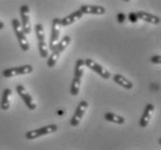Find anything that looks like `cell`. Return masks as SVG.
I'll use <instances>...</instances> for the list:
<instances>
[{
    "label": "cell",
    "instance_id": "obj_22",
    "mask_svg": "<svg viewBox=\"0 0 161 150\" xmlns=\"http://www.w3.org/2000/svg\"><path fill=\"white\" fill-rule=\"evenodd\" d=\"M5 28V23L3 21H0V30H3Z\"/></svg>",
    "mask_w": 161,
    "mask_h": 150
},
{
    "label": "cell",
    "instance_id": "obj_17",
    "mask_svg": "<svg viewBox=\"0 0 161 150\" xmlns=\"http://www.w3.org/2000/svg\"><path fill=\"white\" fill-rule=\"evenodd\" d=\"M11 98H12V90L11 89H5L3 92V97H1V102H0V107L3 111L9 110L11 106Z\"/></svg>",
    "mask_w": 161,
    "mask_h": 150
},
{
    "label": "cell",
    "instance_id": "obj_19",
    "mask_svg": "<svg viewBox=\"0 0 161 150\" xmlns=\"http://www.w3.org/2000/svg\"><path fill=\"white\" fill-rule=\"evenodd\" d=\"M151 62H153V64H155V65H160L161 55H153V57H151Z\"/></svg>",
    "mask_w": 161,
    "mask_h": 150
},
{
    "label": "cell",
    "instance_id": "obj_13",
    "mask_svg": "<svg viewBox=\"0 0 161 150\" xmlns=\"http://www.w3.org/2000/svg\"><path fill=\"white\" fill-rule=\"evenodd\" d=\"M79 11L82 14L103 15L106 13V8L102 7V6H96V5H82Z\"/></svg>",
    "mask_w": 161,
    "mask_h": 150
},
{
    "label": "cell",
    "instance_id": "obj_7",
    "mask_svg": "<svg viewBox=\"0 0 161 150\" xmlns=\"http://www.w3.org/2000/svg\"><path fill=\"white\" fill-rule=\"evenodd\" d=\"M63 27L60 26V18H55L52 21V30H51V37H50V42H49V50L53 51V49L56 48V45L58 43V40L60 39V30Z\"/></svg>",
    "mask_w": 161,
    "mask_h": 150
},
{
    "label": "cell",
    "instance_id": "obj_23",
    "mask_svg": "<svg viewBox=\"0 0 161 150\" xmlns=\"http://www.w3.org/2000/svg\"><path fill=\"white\" fill-rule=\"evenodd\" d=\"M124 1H125V3H128V1H130V0H124Z\"/></svg>",
    "mask_w": 161,
    "mask_h": 150
},
{
    "label": "cell",
    "instance_id": "obj_4",
    "mask_svg": "<svg viewBox=\"0 0 161 150\" xmlns=\"http://www.w3.org/2000/svg\"><path fill=\"white\" fill-rule=\"evenodd\" d=\"M35 33H36L37 37V45H38V52H40V55L42 58H47L49 57V48L48 44L45 42V33H44V28L43 26L38 23L35 26Z\"/></svg>",
    "mask_w": 161,
    "mask_h": 150
},
{
    "label": "cell",
    "instance_id": "obj_11",
    "mask_svg": "<svg viewBox=\"0 0 161 150\" xmlns=\"http://www.w3.org/2000/svg\"><path fill=\"white\" fill-rule=\"evenodd\" d=\"M16 92L19 94V96L22 98V101L25 102V104H26V106L29 109L30 111H34L35 109H36V103L34 102L33 97H31V95H30L29 92L27 91V89L23 87V85H21V84H19V85H16Z\"/></svg>",
    "mask_w": 161,
    "mask_h": 150
},
{
    "label": "cell",
    "instance_id": "obj_5",
    "mask_svg": "<svg viewBox=\"0 0 161 150\" xmlns=\"http://www.w3.org/2000/svg\"><path fill=\"white\" fill-rule=\"evenodd\" d=\"M58 131V126L55 124L48 125V126H44V127L37 128V129H33L29 132L26 133V139L27 140H36L38 137L42 136L49 135V134H53Z\"/></svg>",
    "mask_w": 161,
    "mask_h": 150
},
{
    "label": "cell",
    "instance_id": "obj_16",
    "mask_svg": "<svg viewBox=\"0 0 161 150\" xmlns=\"http://www.w3.org/2000/svg\"><path fill=\"white\" fill-rule=\"evenodd\" d=\"M113 80L115 83L119 84V85L123 87L124 89L130 90V89L133 88V83H132L131 81H129L125 76H123L122 74H115V75L113 76Z\"/></svg>",
    "mask_w": 161,
    "mask_h": 150
},
{
    "label": "cell",
    "instance_id": "obj_3",
    "mask_svg": "<svg viewBox=\"0 0 161 150\" xmlns=\"http://www.w3.org/2000/svg\"><path fill=\"white\" fill-rule=\"evenodd\" d=\"M12 27H13V29H14L15 36L18 38L19 45H20L21 50L22 51H28L30 48L29 42H28V38L26 37L27 35L25 34L23 29H22L21 23L19 22L18 18H13V20H12Z\"/></svg>",
    "mask_w": 161,
    "mask_h": 150
},
{
    "label": "cell",
    "instance_id": "obj_14",
    "mask_svg": "<svg viewBox=\"0 0 161 150\" xmlns=\"http://www.w3.org/2000/svg\"><path fill=\"white\" fill-rule=\"evenodd\" d=\"M82 16H84V14H82L80 11L73 12V13H71L70 15H67L65 18H60V26L62 27L71 26V24H73L74 22H77L78 20L82 18Z\"/></svg>",
    "mask_w": 161,
    "mask_h": 150
},
{
    "label": "cell",
    "instance_id": "obj_2",
    "mask_svg": "<svg viewBox=\"0 0 161 150\" xmlns=\"http://www.w3.org/2000/svg\"><path fill=\"white\" fill-rule=\"evenodd\" d=\"M85 72V60L84 59H78L75 62V67H74V76L72 80V84H71V95L77 96L80 90V84H81V79L84 76Z\"/></svg>",
    "mask_w": 161,
    "mask_h": 150
},
{
    "label": "cell",
    "instance_id": "obj_15",
    "mask_svg": "<svg viewBox=\"0 0 161 150\" xmlns=\"http://www.w3.org/2000/svg\"><path fill=\"white\" fill-rule=\"evenodd\" d=\"M136 14H137V18L145 21V22H148V23H151V24H155V26H159V24H160V18L157 16V15L150 14V13L143 12V11L137 12Z\"/></svg>",
    "mask_w": 161,
    "mask_h": 150
},
{
    "label": "cell",
    "instance_id": "obj_20",
    "mask_svg": "<svg viewBox=\"0 0 161 150\" xmlns=\"http://www.w3.org/2000/svg\"><path fill=\"white\" fill-rule=\"evenodd\" d=\"M128 18L131 21L132 23H136L137 21H138V18H137V14L136 13H133V12H131L130 14L128 15Z\"/></svg>",
    "mask_w": 161,
    "mask_h": 150
},
{
    "label": "cell",
    "instance_id": "obj_10",
    "mask_svg": "<svg viewBox=\"0 0 161 150\" xmlns=\"http://www.w3.org/2000/svg\"><path fill=\"white\" fill-rule=\"evenodd\" d=\"M20 18H21V27L26 35H29L31 33V24H30V16H29V7L27 5H23L20 8Z\"/></svg>",
    "mask_w": 161,
    "mask_h": 150
},
{
    "label": "cell",
    "instance_id": "obj_12",
    "mask_svg": "<svg viewBox=\"0 0 161 150\" xmlns=\"http://www.w3.org/2000/svg\"><path fill=\"white\" fill-rule=\"evenodd\" d=\"M154 113V105L153 104H147L145 106V110H144V113L142 116V118L139 119V126L142 128H145L148 126L151 119L153 117Z\"/></svg>",
    "mask_w": 161,
    "mask_h": 150
},
{
    "label": "cell",
    "instance_id": "obj_18",
    "mask_svg": "<svg viewBox=\"0 0 161 150\" xmlns=\"http://www.w3.org/2000/svg\"><path fill=\"white\" fill-rule=\"evenodd\" d=\"M104 119L109 122H114V124L117 125H123L125 122V119L121 116H117V114L113 113V112H107L104 114Z\"/></svg>",
    "mask_w": 161,
    "mask_h": 150
},
{
    "label": "cell",
    "instance_id": "obj_6",
    "mask_svg": "<svg viewBox=\"0 0 161 150\" xmlns=\"http://www.w3.org/2000/svg\"><path fill=\"white\" fill-rule=\"evenodd\" d=\"M87 109H88V102H86V101H81V102L78 104L77 109H75V111H74V114L72 116V118H71V121H70L71 126L77 127V126L80 125L81 120H82V118H84Z\"/></svg>",
    "mask_w": 161,
    "mask_h": 150
},
{
    "label": "cell",
    "instance_id": "obj_8",
    "mask_svg": "<svg viewBox=\"0 0 161 150\" xmlns=\"http://www.w3.org/2000/svg\"><path fill=\"white\" fill-rule=\"evenodd\" d=\"M34 70L31 65H23V66L19 67H12V68H7L3 72V76L4 77H13L18 76V75H27L30 74Z\"/></svg>",
    "mask_w": 161,
    "mask_h": 150
},
{
    "label": "cell",
    "instance_id": "obj_1",
    "mask_svg": "<svg viewBox=\"0 0 161 150\" xmlns=\"http://www.w3.org/2000/svg\"><path fill=\"white\" fill-rule=\"evenodd\" d=\"M70 43H71V37L70 36H64L62 39L58 40V43H57V45H56V48L53 49V51H51L52 52L51 55H49L48 64H47L49 68H52V67L55 66L56 64L58 62L60 54L65 51L66 48L69 46Z\"/></svg>",
    "mask_w": 161,
    "mask_h": 150
},
{
    "label": "cell",
    "instance_id": "obj_21",
    "mask_svg": "<svg viewBox=\"0 0 161 150\" xmlns=\"http://www.w3.org/2000/svg\"><path fill=\"white\" fill-rule=\"evenodd\" d=\"M125 18H126V16H125L124 13H119V14L117 15V21L119 23H123L125 21Z\"/></svg>",
    "mask_w": 161,
    "mask_h": 150
},
{
    "label": "cell",
    "instance_id": "obj_9",
    "mask_svg": "<svg viewBox=\"0 0 161 150\" xmlns=\"http://www.w3.org/2000/svg\"><path fill=\"white\" fill-rule=\"evenodd\" d=\"M85 66L88 67L89 70H92L93 72H95L96 74H99L100 76L104 79V80H108L111 77V74L108 72V70L102 66V65H100L97 64L96 61H94L93 59H85Z\"/></svg>",
    "mask_w": 161,
    "mask_h": 150
}]
</instances>
